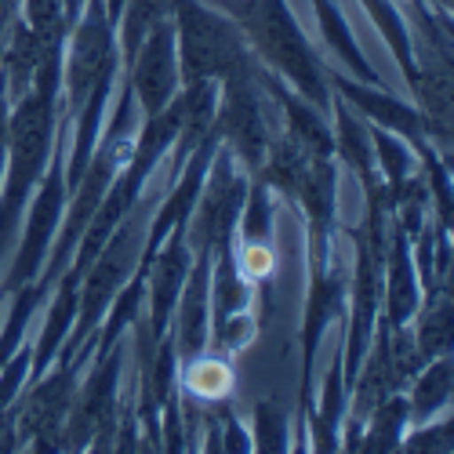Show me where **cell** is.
<instances>
[{
    "mask_svg": "<svg viewBox=\"0 0 454 454\" xmlns=\"http://www.w3.org/2000/svg\"><path fill=\"white\" fill-rule=\"evenodd\" d=\"M382 294H386V324L407 327L422 306V280L414 273L411 233L396 222L386 240V270H382Z\"/></svg>",
    "mask_w": 454,
    "mask_h": 454,
    "instance_id": "cell-13",
    "label": "cell"
},
{
    "mask_svg": "<svg viewBox=\"0 0 454 454\" xmlns=\"http://www.w3.org/2000/svg\"><path fill=\"white\" fill-rule=\"evenodd\" d=\"M218 95L222 84L204 77V81H189L182 91H175V113H178V142H175V157L178 164H185V157L215 131V117H218Z\"/></svg>",
    "mask_w": 454,
    "mask_h": 454,
    "instance_id": "cell-15",
    "label": "cell"
},
{
    "mask_svg": "<svg viewBox=\"0 0 454 454\" xmlns=\"http://www.w3.org/2000/svg\"><path fill=\"white\" fill-rule=\"evenodd\" d=\"M331 84H334L338 95L346 98L349 109L367 113V117L378 128H386V131L400 135L403 142H411V149H419V153H422V149L429 145L426 142V124H422V113L419 109H411L407 102H400V98H393L386 91H371V84H364V81L356 84L349 77H334Z\"/></svg>",
    "mask_w": 454,
    "mask_h": 454,
    "instance_id": "cell-14",
    "label": "cell"
},
{
    "mask_svg": "<svg viewBox=\"0 0 454 454\" xmlns=\"http://www.w3.org/2000/svg\"><path fill=\"white\" fill-rule=\"evenodd\" d=\"M81 367L84 360H73V364H59L51 374L44 371L36 378L33 393L15 411L19 443H33V450H62V429L81 386Z\"/></svg>",
    "mask_w": 454,
    "mask_h": 454,
    "instance_id": "cell-10",
    "label": "cell"
},
{
    "mask_svg": "<svg viewBox=\"0 0 454 454\" xmlns=\"http://www.w3.org/2000/svg\"><path fill=\"white\" fill-rule=\"evenodd\" d=\"M193 270V251L185 244V225H175V230L164 237L160 251L149 258L145 266V301H149V334L164 338L168 320L175 313V301L185 287V277Z\"/></svg>",
    "mask_w": 454,
    "mask_h": 454,
    "instance_id": "cell-12",
    "label": "cell"
},
{
    "mask_svg": "<svg viewBox=\"0 0 454 454\" xmlns=\"http://www.w3.org/2000/svg\"><path fill=\"white\" fill-rule=\"evenodd\" d=\"M178 389H189V396L197 400H225L233 389V364L230 353H197L193 360L178 364Z\"/></svg>",
    "mask_w": 454,
    "mask_h": 454,
    "instance_id": "cell-19",
    "label": "cell"
},
{
    "mask_svg": "<svg viewBox=\"0 0 454 454\" xmlns=\"http://www.w3.org/2000/svg\"><path fill=\"white\" fill-rule=\"evenodd\" d=\"M411 338H414V349H419L422 360H436V356L450 353V298L447 294L429 301L419 331H414Z\"/></svg>",
    "mask_w": 454,
    "mask_h": 454,
    "instance_id": "cell-26",
    "label": "cell"
},
{
    "mask_svg": "<svg viewBox=\"0 0 454 454\" xmlns=\"http://www.w3.org/2000/svg\"><path fill=\"white\" fill-rule=\"evenodd\" d=\"M218 426H222V450H251V436L240 429L237 414L230 407L218 411Z\"/></svg>",
    "mask_w": 454,
    "mask_h": 454,
    "instance_id": "cell-30",
    "label": "cell"
},
{
    "mask_svg": "<svg viewBox=\"0 0 454 454\" xmlns=\"http://www.w3.org/2000/svg\"><path fill=\"white\" fill-rule=\"evenodd\" d=\"M175 44H178V73L182 84L189 81H225L237 69H247L251 48L233 19H225L200 0H171Z\"/></svg>",
    "mask_w": 454,
    "mask_h": 454,
    "instance_id": "cell-4",
    "label": "cell"
},
{
    "mask_svg": "<svg viewBox=\"0 0 454 454\" xmlns=\"http://www.w3.org/2000/svg\"><path fill=\"white\" fill-rule=\"evenodd\" d=\"M225 8L233 12V22L240 26L247 48H254L280 77H287L298 88L301 98L327 117L331 88L324 77V66L313 55L306 33L298 29L287 0H225Z\"/></svg>",
    "mask_w": 454,
    "mask_h": 454,
    "instance_id": "cell-2",
    "label": "cell"
},
{
    "mask_svg": "<svg viewBox=\"0 0 454 454\" xmlns=\"http://www.w3.org/2000/svg\"><path fill=\"white\" fill-rule=\"evenodd\" d=\"M346 378H342V342L334 349V364L324 382V403L320 414H313V443L317 450H334L338 447V429H342V407H346Z\"/></svg>",
    "mask_w": 454,
    "mask_h": 454,
    "instance_id": "cell-22",
    "label": "cell"
},
{
    "mask_svg": "<svg viewBox=\"0 0 454 454\" xmlns=\"http://www.w3.org/2000/svg\"><path fill=\"white\" fill-rule=\"evenodd\" d=\"M450 433H454V426H450V419H443V422H436L433 429H422V433L400 440V447H403V450H450V447H454V443H450Z\"/></svg>",
    "mask_w": 454,
    "mask_h": 454,
    "instance_id": "cell-29",
    "label": "cell"
},
{
    "mask_svg": "<svg viewBox=\"0 0 454 454\" xmlns=\"http://www.w3.org/2000/svg\"><path fill=\"white\" fill-rule=\"evenodd\" d=\"M254 443H258V450H284L287 447V422L273 400H262L254 407Z\"/></svg>",
    "mask_w": 454,
    "mask_h": 454,
    "instance_id": "cell-28",
    "label": "cell"
},
{
    "mask_svg": "<svg viewBox=\"0 0 454 454\" xmlns=\"http://www.w3.org/2000/svg\"><path fill=\"white\" fill-rule=\"evenodd\" d=\"M124 4H128V0H106V12H109V19H113V26H117V19H121Z\"/></svg>",
    "mask_w": 454,
    "mask_h": 454,
    "instance_id": "cell-32",
    "label": "cell"
},
{
    "mask_svg": "<svg viewBox=\"0 0 454 454\" xmlns=\"http://www.w3.org/2000/svg\"><path fill=\"white\" fill-rule=\"evenodd\" d=\"M128 69H131V95L135 102L145 109V117L160 113L178 84H182V73H178V44H175V22L171 15L160 19L153 29L145 33V41L138 44V51L128 59Z\"/></svg>",
    "mask_w": 454,
    "mask_h": 454,
    "instance_id": "cell-11",
    "label": "cell"
},
{
    "mask_svg": "<svg viewBox=\"0 0 454 454\" xmlns=\"http://www.w3.org/2000/svg\"><path fill=\"white\" fill-rule=\"evenodd\" d=\"M218 84L225 88V102L218 98L215 135L222 145L233 149L237 160H244L251 171H258L262 157H266V145H270V128H266V113H262L254 62L247 69H237L233 77H225Z\"/></svg>",
    "mask_w": 454,
    "mask_h": 454,
    "instance_id": "cell-9",
    "label": "cell"
},
{
    "mask_svg": "<svg viewBox=\"0 0 454 454\" xmlns=\"http://www.w3.org/2000/svg\"><path fill=\"white\" fill-rule=\"evenodd\" d=\"M121 360L124 349L121 342L95 356V371L88 374V382L81 389V396H73L69 419L62 429V447H102L109 450L117 440V419H121Z\"/></svg>",
    "mask_w": 454,
    "mask_h": 454,
    "instance_id": "cell-8",
    "label": "cell"
},
{
    "mask_svg": "<svg viewBox=\"0 0 454 454\" xmlns=\"http://www.w3.org/2000/svg\"><path fill=\"white\" fill-rule=\"evenodd\" d=\"M222 4H225V0H222Z\"/></svg>",
    "mask_w": 454,
    "mask_h": 454,
    "instance_id": "cell-33",
    "label": "cell"
},
{
    "mask_svg": "<svg viewBox=\"0 0 454 454\" xmlns=\"http://www.w3.org/2000/svg\"><path fill=\"white\" fill-rule=\"evenodd\" d=\"M59 88H62V44H51L36 66V77L8 113V160L0 178V258L15 244L22 211L41 182L59 124Z\"/></svg>",
    "mask_w": 454,
    "mask_h": 454,
    "instance_id": "cell-1",
    "label": "cell"
},
{
    "mask_svg": "<svg viewBox=\"0 0 454 454\" xmlns=\"http://www.w3.org/2000/svg\"><path fill=\"white\" fill-rule=\"evenodd\" d=\"M371 142H374V168L382 171V185L393 189L400 182L411 178V168H414V149L411 142H403L400 135H389L386 128H371Z\"/></svg>",
    "mask_w": 454,
    "mask_h": 454,
    "instance_id": "cell-25",
    "label": "cell"
},
{
    "mask_svg": "<svg viewBox=\"0 0 454 454\" xmlns=\"http://www.w3.org/2000/svg\"><path fill=\"white\" fill-rule=\"evenodd\" d=\"M33 36L41 41L44 48L48 44H62V36H66V0H26V19H22Z\"/></svg>",
    "mask_w": 454,
    "mask_h": 454,
    "instance_id": "cell-27",
    "label": "cell"
},
{
    "mask_svg": "<svg viewBox=\"0 0 454 454\" xmlns=\"http://www.w3.org/2000/svg\"><path fill=\"white\" fill-rule=\"evenodd\" d=\"M171 15V0H128L124 12H121V36H117V48L124 55V62L138 51V44L145 41V33L153 29L160 19Z\"/></svg>",
    "mask_w": 454,
    "mask_h": 454,
    "instance_id": "cell-24",
    "label": "cell"
},
{
    "mask_svg": "<svg viewBox=\"0 0 454 454\" xmlns=\"http://www.w3.org/2000/svg\"><path fill=\"white\" fill-rule=\"evenodd\" d=\"M447 403H450V356H436L429 367H422L419 374H414V389H411V400H407V414H411V422L426 426L433 414L443 411Z\"/></svg>",
    "mask_w": 454,
    "mask_h": 454,
    "instance_id": "cell-21",
    "label": "cell"
},
{
    "mask_svg": "<svg viewBox=\"0 0 454 454\" xmlns=\"http://www.w3.org/2000/svg\"><path fill=\"white\" fill-rule=\"evenodd\" d=\"M117 62V29L106 12V0H84V12L73 26V41L62 55V128H73L98 77Z\"/></svg>",
    "mask_w": 454,
    "mask_h": 454,
    "instance_id": "cell-6",
    "label": "cell"
},
{
    "mask_svg": "<svg viewBox=\"0 0 454 454\" xmlns=\"http://www.w3.org/2000/svg\"><path fill=\"white\" fill-rule=\"evenodd\" d=\"M334 153L342 157L356 178L364 182V193H371V189H382V178H378V168H374V153H371V128L356 117V113L346 106V102H338L334 106Z\"/></svg>",
    "mask_w": 454,
    "mask_h": 454,
    "instance_id": "cell-18",
    "label": "cell"
},
{
    "mask_svg": "<svg viewBox=\"0 0 454 454\" xmlns=\"http://www.w3.org/2000/svg\"><path fill=\"white\" fill-rule=\"evenodd\" d=\"M55 284H59V291H55V301H51V313H48V320H44V331L36 334V346L29 349V374H33V382L51 367V360H55V353L62 349L73 320H77V306H81V298H77L81 277H77V273L66 270Z\"/></svg>",
    "mask_w": 454,
    "mask_h": 454,
    "instance_id": "cell-17",
    "label": "cell"
},
{
    "mask_svg": "<svg viewBox=\"0 0 454 454\" xmlns=\"http://www.w3.org/2000/svg\"><path fill=\"white\" fill-rule=\"evenodd\" d=\"M8 113H12V98L4 73H0V178H4V160H8Z\"/></svg>",
    "mask_w": 454,
    "mask_h": 454,
    "instance_id": "cell-31",
    "label": "cell"
},
{
    "mask_svg": "<svg viewBox=\"0 0 454 454\" xmlns=\"http://www.w3.org/2000/svg\"><path fill=\"white\" fill-rule=\"evenodd\" d=\"M66 131L59 124V135H55V145H51V168H44L41 175V189L29 204V222H26V233H22V244H19V254L12 262V273L4 280V294H15L19 287L33 284L44 270V258H48V244L51 237L59 233V222H62V211H66V200H69V189H66V160H62V145H66Z\"/></svg>",
    "mask_w": 454,
    "mask_h": 454,
    "instance_id": "cell-7",
    "label": "cell"
},
{
    "mask_svg": "<svg viewBox=\"0 0 454 454\" xmlns=\"http://www.w3.org/2000/svg\"><path fill=\"white\" fill-rule=\"evenodd\" d=\"M258 81L270 88V95L280 102V109L287 113V135L306 149L309 157H334V135H331V128H327V117L317 109V106H309V102H301V95H294V91H287L277 77H270L266 69H258Z\"/></svg>",
    "mask_w": 454,
    "mask_h": 454,
    "instance_id": "cell-16",
    "label": "cell"
},
{
    "mask_svg": "<svg viewBox=\"0 0 454 454\" xmlns=\"http://www.w3.org/2000/svg\"><path fill=\"white\" fill-rule=\"evenodd\" d=\"M313 12H317V19H320V26H324L327 44L338 51V59H342V62L353 69V77H360L364 84L382 88V77H378V73L371 69V62L364 59V51H360V44L353 41V33H349L342 12L334 8V0H313Z\"/></svg>",
    "mask_w": 454,
    "mask_h": 454,
    "instance_id": "cell-20",
    "label": "cell"
},
{
    "mask_svg": "<svg viewBox=\"0 0 454 454\" xmlns=\"http://www.w3.org/2000/svg\"><path fill=\"white\" fill-rule=\"evenodd\" d=\"M407 426H411L407 400H403L400 393H393V396H386L382 403L371 411V426H364L360 447H364V450H396Z\"/></svg>",
    "mask_w": 454,
    "mask_h": 454,
    "instance_id": "cell-23",
    "label": "cell"
},
{
    "mask_svg": "<svg viewBox=\"0 0 454 454\" xmlns=\"http://www.w3.org/2000/svg\"><path fill=\"white\" fill-rule=\"evenodd\" d=\"M142 240H145V222L135 215V207L121 218V225L109 233V240L102 244V251L95 254V262L88 266L84 280V294H81V306H77V320H73L69 334L62 349L55 353L59 364H73L81 360L77 353L98 334V324L106 317V309L113 306L117 291L131 280V273L138 270V258H142Z\"/></svg>",
    "mask_w": 454,
    "mask_h": 454,
    "instance_id": "cell-3",
    "label": "cell"
},
{
    "mask_svg": "<svg viewBox=\"0 0 454 454\" xmlns=\"http://www.w3.org/2000/svg\"><path fill=\"white\" fill-rule=\"evenodd\" d=\"M247 189H251V182L237 168L233 149L218 142L215 157H211V168L204 175V185H200L197 207H193V215L185 218L189 251L215 258L225 244L237 240V222H240V207H244Z\"/></svg>",
    "mask_w": 454,
    "mask_h": 454,
    "instance_id": "cell-5",
    "label": "cell"
}]
</instances>
